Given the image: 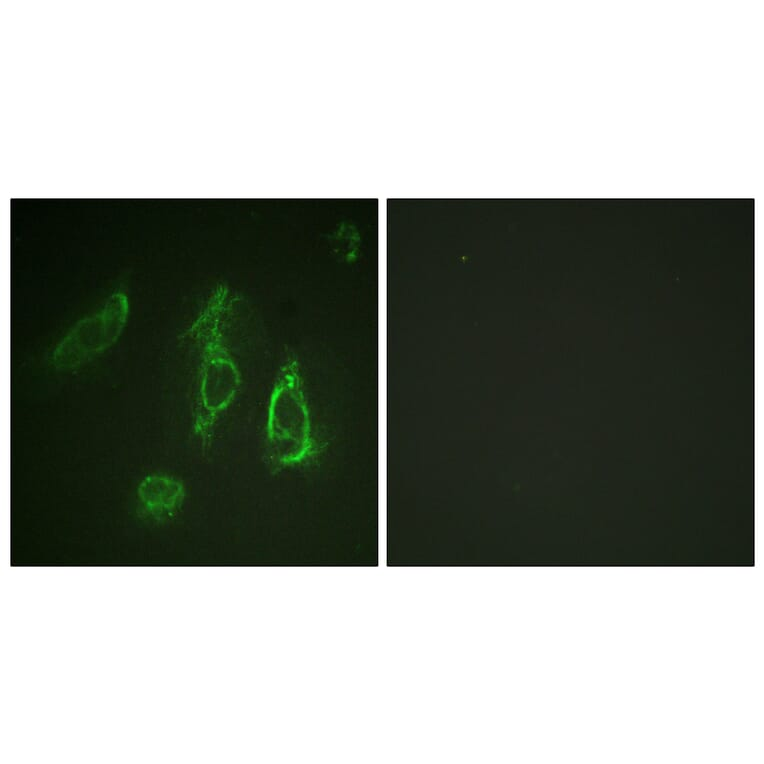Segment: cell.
<instances>
[{"label": "cell", "instance_id": "obj_4", "mask_svg": "<svg viewBox=\"0 0 764 764\" xmlns=\"http://www.w3.org/2000/svg\"><path fill=\"white\" fill-rule=\"evenodd\" d=\"M186 498L184 482L162 472L145 475L135 491L138 514L152 523H165L175 518L183 509Z\"/></svg>", "mask_w": 764, "mask_h": 764}, {"label": "cell", "instance_id": "obj_3", "mask_svg": "<svg viewBox=\"0 0 764 764\" xmlns=\"http://www.w3.org/2000/svg\"><path fill=\"white\" fill-rule=\"evenodd\" d=\"M130 313L122 290L111 293L94 312L77 320L50 354L51 366L61 372L76 370L117 343Z\"/></svg>", "mask_w": 764, "mask_h": 764}, {"label": "cell", "instance_id": "obj_1", "mask_svg": "<svg viewBox=\"0 0 764 764\" xmlns=\"http://www.w3.org/2000/svg\"><path fill=\"white\" fill-rule=\"evenodd\" d=\"M237 303V295L219 283L183 335L199 351L191 429L204 451L211 447L220 421L242 385V374L228 342Z\"/></svg>", "mask_w": 764, "mask_h": 764}, {"label": "cell", "instance_id": "obj_2", "mask_svg": "<svg viewBox=\"0 0 764 764\" xmlns=\"http://www.w3.org/2000/svg\"><path fill=\"white\" fill-rule=\"evenodd\" d=\"M271 470L301 466L315 454L316 439L300 362L289 354L281 363L269 395L264 433Z\"/></svg>", "mask_w": 764, "mask_h": 764}, {"label": "cell", "instance_id": "obj_5", "mask_svg": "<svg viewBox=\"0 0 764 764\" xmlns=\"http://www.w3.org/2000/svg\"><path fill=\"white\" fill-rule=\"evenodd\" d=\"M331 247L336 255L346 262L352 261L357 251L356 240L347 231L338 229L332 236Z\"/></svg>", "mask_w": 764, "mask_h": 764}]
</instances>
